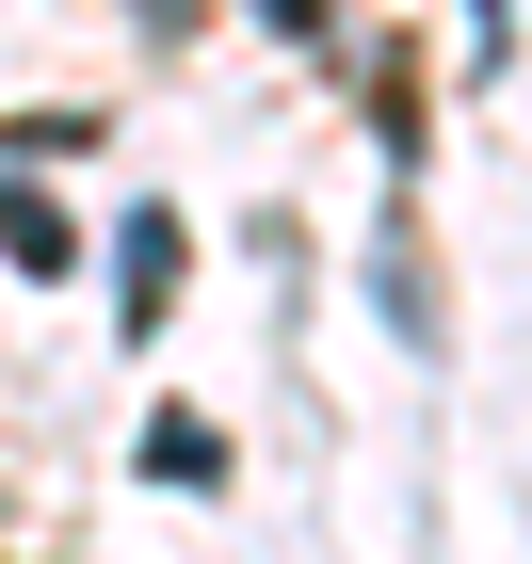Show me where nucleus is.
<instances>
[{
	"instance_id": "nucleus-2",
	"label": "nucleus",
	"mask_w": 532,
	"mask_h": 564,
	"mask_svg": "<svg viewBox=\"0 0 532 564\" xmlns=\"http://www.w3.org/2000/svg\"><path fill=\"white\" fill-rule=\"evenodd\" d=\"M145 17H162V33H177V0H145Z\"/></svg>"
},
{
	"instance_id": "nucleus-1",
	"label": "nucleus",
	"mask_w": 532,
	"mask_h": 564,
	"mask_svg": "<svg viewBox=\"0 0 532 564\" xmlns=\"http://www.w3.org/2000/svg\"><path fill=\"white\" fill-rule=\"evenodd\" d=\"M145 468H162V484H210L226 435H210V420H145Z\"/></svg>"
}]
</instances>
